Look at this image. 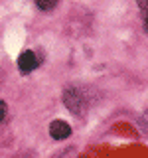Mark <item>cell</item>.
<instances>
[{"label":"cell","instance_id":"1","mask_svg":"<svg viewBox=\"0 0 148 158\" xmlns=\"http://www.w3.org/2000/svg\"><path fill=\"white\" fill-rule=\"evenodd\" d=\"M63 105H65L73 115H83L85 109H87V99L79 89L69 87V89H65V93H63Z\"/></svg>","mask_w":148,"mask_h":158},{"label":"cell","instance_id":"2","mask_svg":"<svg viewBox=\"0 0 148 158\" xmlns=\"http://www.w3.org/2000/svg\"><path fill=\"white\" fill-rule=\"evenodd\" d=\"M38 65H39V57L36 56V52H32V49L24 52L22 56L18 57V69H20V73H30V71H34Z\"/></svg>","mask_w":148,"mask_h":158},{"label":"cell","instance_id":"3","mask_svg":"<svg viewBox=\"0 0 148 158\" xmlns=\"http://www.w3.org/2000/svg\"><path fill=\"white\" fill-rule=\"evenodd\" d=\"M71 135V127H69V123L65 121H53L51 125H49V136L56 138V140H63V138H67Z\"/></svg>","mask_w":148,"mask_h":158},{"label":"cell","instance_id":"4","mask_svg":"<svg viewBox=\"0 0 148 158\" xmlns=\"http://www.w3.org/2000/svg\"><path fill=\"white\" fill-rule=\"evenodd\" d=\"M36 2V6L39 10H43V12H49V10H53L59 4V0H34Z\"/></svg>","mask_w":148,"mask_h":158},{"label":"cell","instance_id":"5","mask_svg":"<svg viewBox=\"0 0 148 158\" xmlns=\"http://www.w3.org/2000/svg\"><path fill=\"white\" fill-rule=\"evenodd\" d=\"M6 111H8V109H6V103L0 101V121H4V117H6Z\"/></svg>","mask_w":148,"mask_h":158},{"label":"cell","instance_id":"6","mask_svg":"<svg viewBox=\"0 0 148 158\" xmlns=\"http://www.w3.org/2000/svg\"><path fill=\"white\" fill-rule=\"evenodd\" d=\"M136 2H138V6L142 8V14L146 16V0H136Z\"/></svg>","mask_w":148,"mask_h":158}]
</instances>
